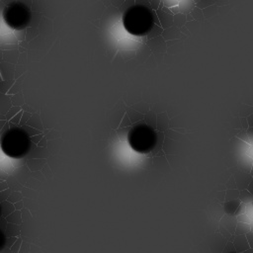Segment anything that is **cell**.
Segmentation results:
<instances>
[{
  "label": "cell",
  "mask_w": 253,
  "mask_h": 253,
  "mask_svg": "<svg viewBox=\"0 0 253 253\" xmlns=\"http://www.w3.org/2000/svg\"><path fill=\"white\" fill-rule=\"evenodd\" d=\"M31 148L28 133L19 127H11L1 137V149L11 158L25 156Z\"/></svg>",
  "instance_id": "obj_2"
},
{
  "label": "cell",
  "mask_w": 253,
  "mask_h": 253,
  "mask_svg": "<svg viewBox=\"0 0 253 253\" xmlns=\"http://www.w3.org/2000/svg\"><path fill=\"white\" fill-rule=\"evenodd\" d=\"M127 141L129 146L138 153H147L151 151L157 142V134L147 125H137L133 126L128 134Z\"/></svg>",
  "instance_id": "obj_3"
},
{
  "label": "cell",
  "mask_w": 253,
  "mask_h": 253,
  "mask_svg": "<svg viewBox=\"0 0 253 253\" xmlns=\"http://www.w3.org/2000/svg\"><path fill=\"white\" fill-rule=\"evenodd\" d=\"M123 25L128 34L140 37L150 32L154 25V18L149 8L137 4L125 11Z\"/></svg>",
  "instance_id": "obj_1"
},
{
  "label": "cell",
  "mask_w": 253,
  "mask_h": 253,
  "mask_svg": "<svg viewBox=\"0 0 253 253\" xmlns=\"http://www.w3.org/2000/svg\"><path fill=\"white\" fill-rule=\"evenodd\" d=\"M2 16L6 25L13 30H22L31 21L30 9L24 3L18 1L8 4L4 8Z\"/></svg>",
  "instance_id": "obj_4"
}]
</instances>
